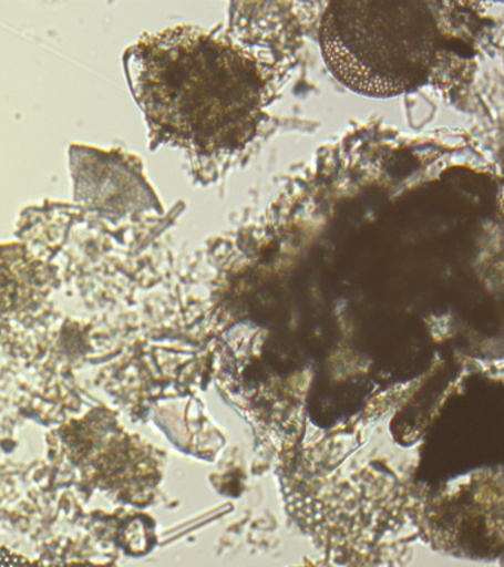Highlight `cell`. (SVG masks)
Returning a JSON list of instances; mask_svg holds the SVG:
<instances>
[{
	"mask_svg": "<svg viewBox=\"0 0 504 567\" xmlns=\"http://www.w3.org/2000/svg\"><path fill=\"white\" fill-rule=\"evenodd\" d=\"M126 62L157 142L198 162H228L255 140L268 105V71L227 35L179 27L144 39Z\"/></svg>",
	"mask_w": 504,
	"mask_h": 567,
	"instance_id": "1",
	"label": "cell"
},
{
	"mask_svg": "<svg viewBox=\"0 0 504 567\" xmlns=\"http://www.w3.org/2000/svg\"><path fill=\"white\" fill-rule=\"evenodd\" d=\"M480 18L440 2H335L320 27L331 73L352 91L395 96L473 56Z\"/></svg>",
	"mask_w": 504,
	"mask_h": 567,
	"instance_id": "2",
	"label": "cell"
},
{
	"mask_svg": "<svg viewBox=\"0 0 504 567\" xmlns=\"http://www.w3.org/2000/svg\"><path fill=\"white\" fill-rule=\"evenodd\" d=\"M0 567H110L90 565V563H48L30 560L8 549H0Z\"/></svg>",
	"mask_w": 504,
	"mask_h": 567,
	"instance_id": "3",
	"label": "cell"
},
{
	"mask_svg": "<svg viewBox=\"0 0 504 567\" xmlns=\"http://www.w3.org/2000/svg\"><path fill=\"white\" fill-rule=\"evenodd\" d=\"M307 567H312V566H307Z\"/></svg>",
	"mask_w": 504,
	"mask_h": 567,
	"instance_id": "4",
	"label": "cell"
}]
</instances>
